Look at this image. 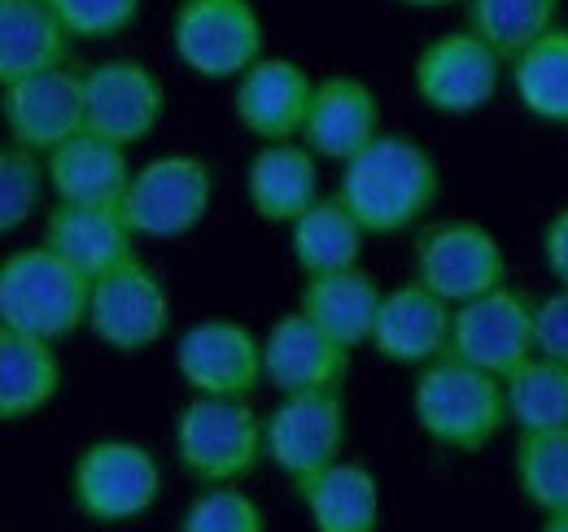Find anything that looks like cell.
Masks as SVG:
<instances>
[{
	"label": "cell",
	"instance_id": "1",
	"mask_svg": "<svg viewBox=\"0 0 568 532\" xmlns=\"http://www.w3.org/2000/svg\"><path fill=\"white\" fill-rule=\"evenodd\" d=\"M337 197L367 236H403L437 205L442 171L420 140L381 132L342 166Z\"/></svg>",
	"mask_w": 568,
	"mask_h": 532
},
{
	"label": "cell",
	"instance_id": "2",
	"mask_svg": "<svg viewBox=\"0 0 568 532\" xmlns=\"http://www.w3.org/2000/svg\"><path fill=\"white\" fill-rule=\"evenodd\" d=\"M412 419L437 450L477 454L507 428V389L498 376L446 354L416 371Z\"/></svg>",
	"mask_w": 568,
	"mask_h": 532
},
{
	"label": "cell",
	"instance_id": "3",
	"mask_svg": "<svg viewBox=\"0 0 568 532\" xmlns=\"http://www.w3.org/2000/svg\"><path fill=\"white\" fill-rule=\"evenodd\" d=\"M92 279L58 258L44 241L0 258V324L40 340H67L88 328Z\"/></svg>",
	"mask_w": 568,
	"mask_h": 532
},
{
	"label": "cell",
	"instance_id": "4",
	"mask_svg": "<svg viewBox=\"0 0 568 532\" xmlns=\"http://www.w3.org/2000/svg\"><path fill=\"white\" fill-rule=\"evenodd\" d=\"M175 459L202 489L241 484L267 463L263 415L245 398H193L175 415Z\"/></svg>",
	"mask_w": 568,
	"mask_h": 532
},
{
	"label": "cell",
	"instance_id": "5",
	"mask_svg": "<svg viewBox=\"0 0 568 532\" xmlns=\"http://www.w3.org/2000/svg\"><path fill=\"white\" fill-rule=\"evenodd\" d=\"M180 66L206 83H236L267 53V27L254 0H180L171 13Z\"/></svg>",
	"mask_w": 568,
	"mask_h": 532
},
{
	"label": "cell",
	"instance_id": "6",
	"mask_svg": "<svg viewBox=\"0 0 568 532\" xmlns=\"http://www.w3.org/2000/svg\"><path fill=\"white\" fill-rule=\"evenodd\" d=\"M351 441V406L346 385L337 389H311V393H284L263 415V450L267 463L281 471L288 484L324 471L346 459Z\"/></svg>",
	"mask_w": 568,
	"mask_h": 532
},
{
	"label": "cell",
	"instance_id": "7",
	"mask_svg": "<svg viewBox=\"0 0 568 532\" xmlns=\"http://www.w3.org/2000/svg\"><path fill=\"white\" fill-rule=\"evenodd\" d=\"M162 498V467L153 450L128 437H101L71 467V502L97 524H128Z\"/></svg>",
	"mask_w": 568,
	"mask_h": 532
},
{
	"label": "cell",
	"instance_id": "8",
	"mask_svg": "<svg viewBox=\"0 0 568 532\" xmlns=\"http://www.w3.org/2000/svg\"><path fill=\"white\" fill-rule=\"evenodd\" d=\"M214 205V166L197 153H162L136 166L123 214L141 241H180L206 223Z\"/></svg>",
	"mask_w": 568,
	"mask_h": 532
},
{
	"label": "cell",
	"instance_id": "9",
	"mask_svg": "<svg viewBox=\"0 0 568 532\" xmlns=\"http://www.w3.org/2000/svg\"><path fill=\"white\" fill-rule=\"evenodd\" d=\"M88 332L114 354H144L171 332V293L158 266L132 254L97 275L88 293Z\"/></svg>",
	"mask_w": 568,
	"mask_h": 532
},
{
	"label": "cell",
	"instance_id": "10",
	"mask_svg": "<svg viewBox=\"0 0 568 532\" xmlns=\"http://www.w3.org/2000/svg\"><path fill=\"white\" fill-rule=\"evenodd\" d=\"M507 58L490 49L477 31L459 27L446 31L437 40H428L416 53L412 66V88L420 96V105L442 114V119H468L481 114L503 88Z\"/></svg>",
	"mask_w": 568,
	"mask_h": 532
},
{
	"label": "cell",
	"instance_id": "11",
	"mask_svg": "<svg viewBox=\"0 0 568 532\" xmlns=\"http://www.w3.org/2000/svg\"><path fill=\"white\" fill-rule=\"evenodd\" d=\"M412 279L433 288L442 301L464 306V301L507 284V254L486 223L442 218L416 236Z\"/></svg>",
	"mask_w": 568,
	"mask_h": 532
},
{
	"label": "cell",
	"instance_id": "12",
	"mask_svg": "<svg viewBox=\"0 0 568 532\" xmlns=\"http://www.w3.org/2000/svg\"><path fill=\"white\" fill-rule=\"evenodd\" d=\"M450 354L507 380L520 362L538 354V301L511 284L490 288L464 306H455Z\"/></svg>",
	"mask_w": 568,
	"mask_h": 532
},
{
	"label": "cell",
	"instance_id": "13",
	"mask_svg": "<svg viewBox=\"0 0 568 532\" xmlns=\"http://www.w3.org/2000/svg\"><path fill=\"white\" fill-rule=\"evenodd\" d=\"M166 114V88L136 58H105L83 66V127L123 149L158 132Z\"/></svg>",
	"mask_w": 568,
	"mask_h": 532
},
{
	"label": "cell",
	"instance_id": "14",
	"mask_svg": "<svg viewBox=\"0 0 568 532\" xmlns=\"http://www.w3.org/2000/svg\"><path fill=\"white\" fill-rule=\"evenodd\" d=\"M175 371L197 398H254L263 389V336L236 319H197L175 340Z\"/></svg>",
	"mask_w": 568,
	"mask_h": 532
},
{
	"label": "cell",
	"instance_id": "15",
	"mask_svg": "<svg viewBox=\"0 0 568 532\" xmlns=\"http://www.w3.org/2000/svg\"><path fill=\"white\" fill-rule=\"evenodd\" d=\"M0 123L4 135L40 157L83 132V70L71 62L0 88Z\"/></svg>",
	"mask_w": 568,
	"mask_h": 532
},
{
	"label": "cell",
	"instance_id": "16",
	"mask_svg": "<svg viewBox=\"0 0 568 532\" xmlns=\"http://www.w3.org/2000/svg\"><path fill=\"white\" fill-rule=\"evenodd\" d=\"M315 74L293 62V58H272L263 53L254 66L232 83V114L258 144L276 140H302L311 96H315Z\"/></svg>",
	"mask_w": 568,
	"mask_h": 532
},
{
	"label": "cell",
	"instance_id": "17",
	"mask_svg": "<svg viewBox=\"0 0 568 532\" xmlns=\"http://www.w3.org/2000/svg\"><path fill=\"white\" fill-rule=\"evenodd\" d=\"M450 328H455V306L442 301L420 279H407L398 288H385L367 345L376 358L420 371L450 354Z\"/></svg>",
	"mask_w": 568,
	"mask_h": 532
},
{
	"label": "cell",
	"instance_id": "18",
	"mask_svg": "<svg viewBox=\"0 0 568 532\" xmlns=\"http://www.w3.org/2000/svg\"><path fill=\"white\" fill-rule=\"evenodd\" d=\"M351 354L342 340L311 324L297 306L281 315L263 336V385L276 393H311V389H337L351 376Z\"/></svg>",
	"mask_w": 568,
	"mask_h": 532
},
{
	"label": "cell",
	"instance_id": "19",
	"mask_svg": "<svg viewBox=\"0 0 568 532\" xmlns=\"http://www.w3.org/2000/svg\"><path fill=\"white\" fill-rule=\"evenodd\" d=\"M381 135V96L358 74H328L315 83L311 114L302 127V144L320 162L346 166Z\"/></svg>",
	"mask_w": 568,
	"mask_h": 532
},
{
	"label": "cell",
	"instance_id": "20",
	"mask_svg": "<svg viewBox=\"0 0 568 532\" xmlns=\"http://www.w3.org/2000/svg\"><path fill=\"white\" fill-rule=\"evenodd\" d=\"M58 258L97 279L105 270H114L119 263H128L136 249V232L123 214V205H67L53 201V209L44 214V236H40Z\"/></svg>",
	"mask_w": 568,
	"mask_h": 532
},
{
	"label": "cell",
	"instance_id": "21",
	"mask_svg": "<svg viewBox=\"0 0 568 532\" xmlns=\"http://www.w3.org/2000/svg\"><path fill=\"white\" fill-rule=\"evenodd\" d=\"M44 171H49L53 201H67V205H123L128 184L136 175L123 144L101 140L88 127L71 135L67 144H58L44 157Z\"/></svg>",
	"mask_w": 568,
	"mask_h": 532
},
{
	"label": "cell",
	"instance_id": "22",
	"mask_svg": "<svg viewBox=\"0 0 568 532\" xmlns=\"http://www.w3.org/2000/svg\"><path fill=\"white\" fill-rule=\"evenodd\" d=\"M245 201L263 223L288 227L320 201V157L302 140L258 144L245 166Z\"/></svg>",
	"mask_w": 568,
	"mask_h": 532
},
{
	"label": "cell",
	"instance_id": "23",
	"mask_svg": "<svg viewBox=\"0 0 568 532\" xmlns=\"http://www.w3.org/2000/svg\"><path fill=\"white\" fill-rule=\"evenodd\" d=\"M385 288L376 284L372 270L363 266H346V270H324V275H302L297 288V310L320 324L333 340H342L346 349H363L376 310H381Z\"/></svg>",
	"mask_w": 568,
	"mask_h": 532
},
{
	"label": "cell",
	"instance_id": "24",
	"mask_svg": "<svg viewBox=\"0 0 568 532\" xmlns=\"http://www.w3.org/2000/svg\"><path fill=\"white\" fill-rule=\"evenodd\" d=\"M311 532H381V480L363 463L324 467L293 484Z\"/></svg>",
	"mask_w": 568,
	"mask_h": 532
},
{
	"label": "cell",
	"instance_id": "25",
	"mask_svg": "<svg viewBox=\"0 0 568 532\" xmlns=\"http://www.w3.org/2000/svg\"><path fill=\"white\" fill-rule=\"evenodd\" d=\"M62 393V358L53 340L0 324V423H22Z\"/></svg>",
	"mask_w": 568,
	"mask_h": 532
},
{
	"label": "cell",
	"instance_id": "26",
	"mask_svg": "<svg viewBox=\"0 0 568 532\" xmlns=\"http://www.w3.org/2000/svg\"><path fill=\"white\" fill-rule=\"evenodd\" d=\"M74 40L44 0H0V88L67 66Z\"/></svg>",
	"mask_w": 568,
	"mask_h": 532
},
{
	"label": "cell",
	"instance_id": "27",
	"mask_svg": "<svg viewBox=\"0 0 568 532\" xmlns=\"http://www.w3.org/2000/svg\"><path fill=\"white\" fill-rule=\"evenodd\" d=\"M288 258L302 275H324V270H346L358 266L367 232L358 218L342 205V197H320L311 209H302L288 227Z\"/></svg>",
	"mask_w": 568,
	"mask_h": 532
},
{
	"label": "cell",
	"instance_id": "28",
	"mask_svg": "<svg viewBox=\"0 0 568 532\" xmlns=\"http://www.w3.org/2000/svg\"><path fill=\"white\" fill-rule=\"evenodd\" d=\"M516 101L542 119L568 127V27H551L542 40H534L525 53L507 62Z\"/></svg>",
	"mask_w": 568,
	"mask_h": 532
},
{
	"label": "cell",
	"instance_id": "29",
	"mask_svg": "<svg viewBox=\"0 0 568 532\" xmlns=\"http://www.w3.org/2000/svg\"><path fill=\"white\" fill-rule=\"evenodd\" d=\"M507 423L516 432H551L568 428V362L534 354L507 380Z\"/></svg>",
	"mask_w": 568,
	"mask_h": 532
},
{
	"label": "cell",
	"instance_id": "30",
	"mask_svg": "<svg viewBox=\"0 0 568 532\" xmlns=\"http://www.w3.org/2000/svg\"><path fill=\"white\" fill-rule=\"evenodd\" d=\"M511 475L520 498L538 515H565L568 511V428L551 432H516Z\"/></svg>",
	"mask_w": 568,
	"mask_h": 532
},
{
	"label": "cell",
	"instance_id": "31",
	"mask_svg": "<svg viewBox=\"0 0 568 532\" xmlns=\"http://www.w3.org/2000/svg\"><path fill=\"white\" fill-rule=\"evenodd\" d=\"M464 9H468V31H477L511 62L551 27H560L565 0H464Z\"/></svg>",
	"mask_w": 568,
	"mask_h": 532
},
{
	"label": "cell",
	"instance_id": "32",
	"mask_svg": "<svg viewBox=\"0 0 568 532\" xmlns=\"http://www.w3.org/2000/svg\"><path fill=\"white\" fill-rule=\"evenodd\" d=\"M44 193H49L44 157L22 149V144H13V140H4L0 144V241L36 218Z\"/></svg>",
	"mask_w": 568,
	"mask_h": 532
},
{
	"label": "cell",
	"instance_id": "33",
	"mask_svg": "<svg viewBox=\"0 0 568 532\" xmlns=\"http://www.w3.org/2000/svg\"><path fill=\"white\" fill-rule=\"evenodd\" d=\"M180 532H267V515L245 489L211 484L184 507Z\"/></svg>",
	"mask_w": 568,
	"mask_h": 532
},
{
	"label": "cell",
	"instance_id": "34",
	"mask_svg": "<svg viewBox=\"0 0 568 532\" xmlns=\"http://www.w3.org/2000/svg\"><path fill=\"white\" fill-rule=\"evenodd\" d=\"M71 40L105 44L136 27L144 0H44Z\"/></svg>",
	"mask_w": 568,
	"mask_h": 532
},
{
	"label": "cell",
	"instance_id": "35",
	"mask_svg": "<svg viewBox=\"0 0 568 532\" xmlns=\"http://www.w3.org/2000/svg\"><path fill=\"white\" fill-rule=\"evenodd\" d=\"M538 354L568 362V288L538 301Z\"/></svg>",
	"mask_w": 568,
	"mask_h": 532
},
{
	"label": "cell",
	"instance_id": "36",
	"mask_svg": "<svg viewBox=\"0 0 568 532\" xmlns=\"http://www.w3.org/2000/svg\"><path fill=\"white\" fill-rule=\"evenodd\" d=\"M542 263L551 270V279L568 288V201L547 218L542 227Z\"/></svg>",
	"mask_w": 568,
	"mask_h": 532
},
{
	"label": "cell",
	"instance_id": "37",
	"mask_svg": "<svg viewBox=\"0 0 568 532\" xmlns=\"http://www.w3.org/2000/svg\"><path fill=\"white\" fill-rule=\"evenodd\" d=\"M394 4H407V9H446V4H459V0H394Z\"/></svg>",
	"mask_w": 568,
	"mask_h": 532
},
{
	"label": "cell",
	"instance_id": "38",
	"mask_svg": "<svg viewBox=\"0 0 568 532\" xmlns=\"http://www.w3.org/2000/svg\"><path fill=\"white\" fill-rule=\"evenodd\" d=\"M542 532H568V511L565 515H542Z\"/></svg>",
	"mask_w": 568,
	"mask_h": 532
}]
</instances>
